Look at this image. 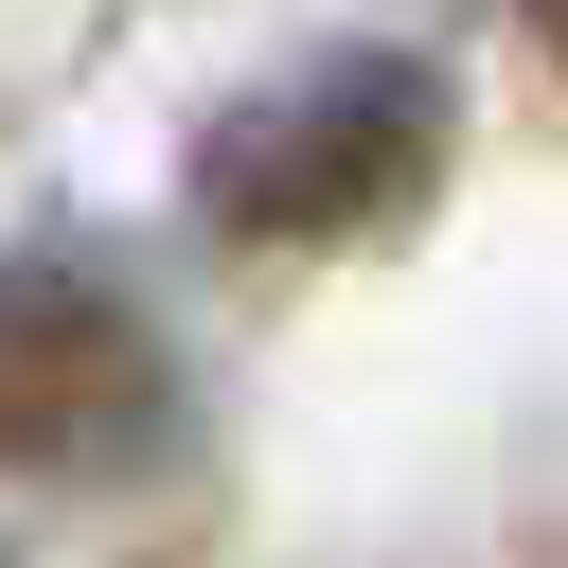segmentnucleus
Returning a JSON list of instances; mask_svg holds the SVG:
<instances>
[{
    "instance_id": "nucleus-3",
    "label": "nucleus",
    "mask_w": 568,
    "mask_h": 568,
    "mask_svg": "<svg viewBox=\"0 0 568 568\" xmlns=\"http://www.w3.org/2000/svg\"><path fill=\"white\" fill-rule=\"evenodd\" d=\"M532 36H550V71H568V0H532Z\"/></svg>"
},
{
    "instance_id": "nucleus-2",
    "label": "nucleus",
    "mask_w": 568,
    "mask_h": 568,
    "mask_svg": "<svg viewBox=\"0 0 568 568\" xmlns=\"http://www.w3.org/2000/svg\"><path fill=\"white\" fill-rule=\"evenodd\" d=\"M160 444H178L160 320L71 248H0V479H142Z\"/></svg>"
},
{
    "instance_id": "nucleus-1",
    "label": "nucleus",
    "mask_w": 568,
    "mask_h": 568,
    "mask_svg": "<svg viewBox=\"0 0 568 568\" xmlns=\"http://www.w3.org/2000/svg\"><path fill=\"white\" fill-rule=\"evenodd\" d=\"M444 178V71L426 53H337V71H284L248 89L213 142H195V213L231 248H355V231H408Z\"/></svg>"
}]
</instances>
